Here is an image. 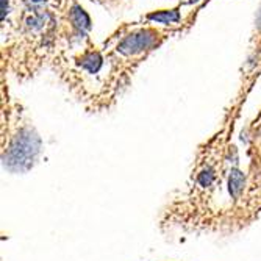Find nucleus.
Listing matches in <instances>:
<instances>
[{
    "label": "nucleus",
    "instance_id": "f257e3e1",
    "mask_svg": "<svg viewBox=\"0 0 261 261\" xmlns=\"http://www.w3.org/2000/svg\"><path fill=\"white\" fill-rule=\"evenodd\" d=\"M153 44V36L149 32H142L138 35H132L128 38H125L121 45H119V50L125 55H135L139 54L147 47H150Z\"/></svg>",
    "mask_w": 261,
    "mask_h": 261
},
{
    "label": "nucleus",
    "instance_id": "f03ea898",
    "mask_svg": "<svg viewBox=\"0 0 261 261\" xmlns=\"http://www.w3.org/2000/svg\"><path fill=\"white\" fill-rule=\"evenodd\" d=\"M149 19L150 20H155V22H160V23H172V22H177L180 19V14L177 10H172V11H161V13H153V14H149Z\"/></svg>",
    "mask_w": 261,
    "mask_h": 261
},
{
    "label": "nucleus",
    "instance_id": "7ed1b4c3",
    "mask_svg": "<svg viewBox=\"0 0 261 261\" xmlns=\"http://www.w3.org/2000/svg\"><path fill=\"white\" fill-rule=\"evenodd\" d=\"M72 22L75 23L79 29H82V30H88L91 27V22H89L88 14L82 8H79V7H75L72 10Z\"/></svg>",
    "mask_w": 261,
    "mask_h": 261
},
{
    "label": "nucleus",
    "instance_id": "20e7f679",
    "mask_svg": "<svg viewBox=\"0 0 261 261\" xmlns=\"http://www.w3.org/2000/svg\"><path fill=\"white\" fill-rule=\"evenodd\" d=\"M83 66L89 70V72H97L99 67H100V58L97 54H91L85 61H83Z\"/></svg>",
    "mask_w": 261,
    "mask_h": 261
},
{
    "label": "nucleus",
    "instance_id": "39448f33",
    "mask_svg": "<svg viewBox=\"0 0 261 261\" xmlns=\"http://www.w3.org/2000/svg\"><path fill=\"white\" fill-rule=\"evenodd\" d=\"M191 2H193V4H196V2H199V0H191Z\"/></svg>",
    "mask_w": 261,
    "mask_h": 261
},
{
    "label": "nucleus",
    "instance_id": "423d86ee",
    "mask_svg": "<svg viewBox=\"0 0 261 261\" xmlns=\"http://www.w3.org/2000/svg\"><path fill=\"white\" fill-rule=\"evenodd\" d=\"M259 20H261V14H259Z\"/></svg>",
    "mask_w": 261,
    "mask_h": 261
}]
</instances>
